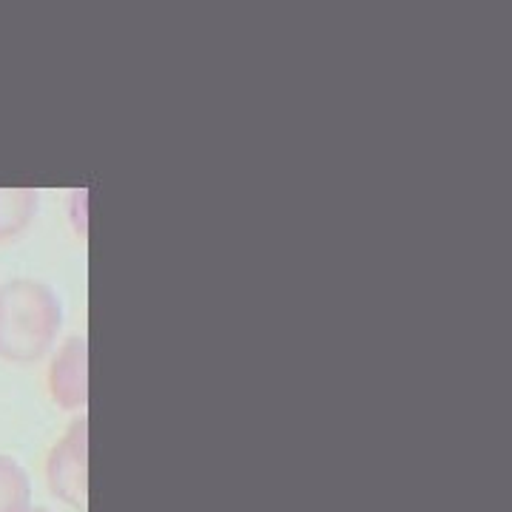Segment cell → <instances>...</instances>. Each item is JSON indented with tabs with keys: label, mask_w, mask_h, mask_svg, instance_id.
Listing matches in <instances>:
<instances>
[{
	"label": "cell",
	"mask_w": 512,
	"mask_h": 512,
	"mask_svg": "<svg viewBox=\"0 0 512 512\" xmlns=\"http://www.w3.org/2000/svg\"><path fill=\"white\" fill-rule=\"evenodd\" d=\"M63 322L57 293L37 279L0 285V359L29 365L55 345Z\"/></svg>",
	"instance_id": "obj_1"
},
{
	"label": "cell",
	"mask_w": 512,
	"mask_h": 512,
	"mask_svg": "<svg viewBox=\"0 0 512 512\" xmlns=\"http://www.w3.org/2000/svg\"><path fill=\"white\" fill-rule=\"evenodd\" d=\"M49 490L74 510H86L89 501V421L74 419L66 436L57 441L46 461Z\"/></svg>",
	"instance_id": "obj_2"
},
{
	"label": "cell",
	"mask_w": 512,
	"mask_h": 512,
	"mask_svg": "<svg viewBox=\"0 0 512 512\" xmlns=\"http://www.w3.org/2000/svg\"><path fill=\"white\" fill-rule=\"evenodd\" d=\"M86 339H69L49 367V393L63 410H80L89 402V373H86Z\"/></svg>",
	"instance_id": "obj_3"
},
{
	"label": "cell",
	"mask_w": 512,
	"mask_h": 512,
	"mask_svg": "<svg viewBox=\"0 0 512 512\" xmlns=\"http://www.w3.org/2000/svg\"><path fill=\"white\" fill-rule=\"evenodd\" d=\"M37 214L35 188H0V242L20 237Z\"/></svg>",
	"instance_id": "obj_4"
},
{
	"label": "cell",
	"mask_w": 512,
	"mask_h": 512,
	"mask_svg": "<svg viewBox=\"0 0 512 512\" xmlns=\"http://www.w3.org/2000/svg\"><path fill=\"white\" fill-rule=\"evenodd\" d=\"M32 510V484L15 458L0 456V512Z\"/></svg>",
	"instance_id": "obj_5"
},
{
	"label": "cell",
	"mask_w": 512,
	"mask_h": 512,
	"mask_svg": "<svg viewBox=\"0 0 512 512\" xmlns=\"http://www.w3.org/2000/svg\"><path fill=\"white\" fill-rule=\"evenodd\" d=\"M29 512H49V510H40V507H32V510Z\"/></svg>",
	"instance_id": "obj_6"
}]
</instances>
